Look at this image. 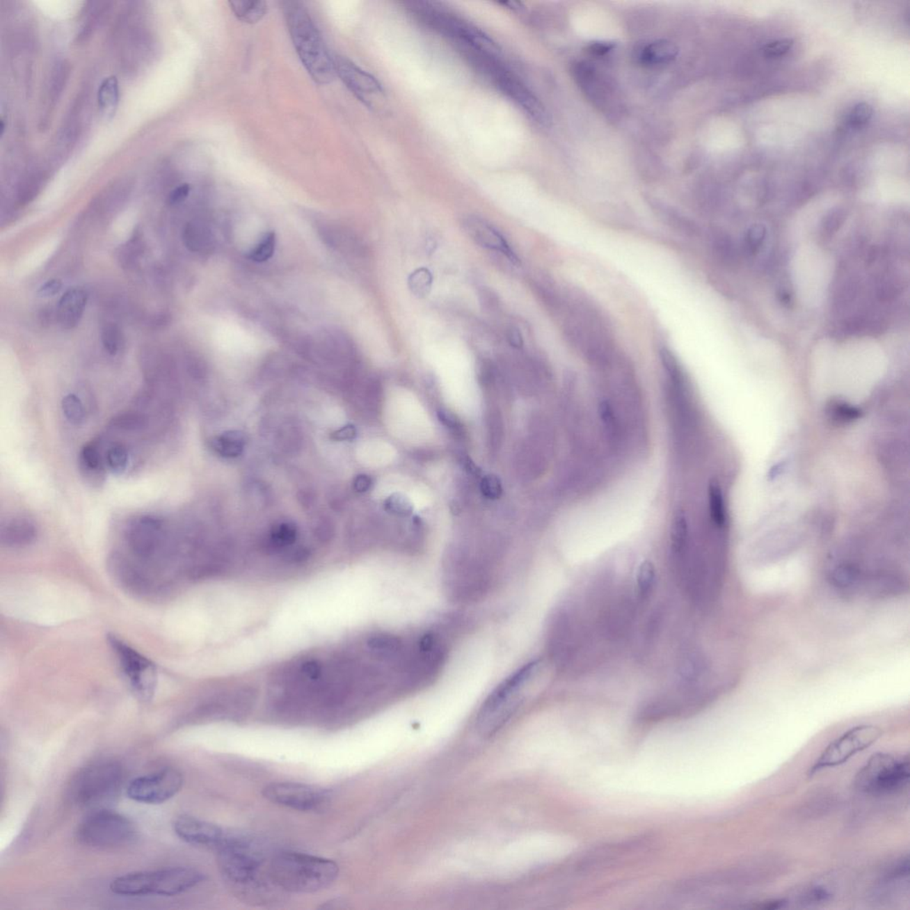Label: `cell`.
Here are the masks:
<instances>
[{
  "label": "cell",
  "instance_id": "4fadbf2b",
  "mask_svg": "<svg viewBox=\"0 0 910 910\" xmlns=\"http://www.w3.org/2000/svg\"><path fill=\"white\" fill-rule=\"evenodd\" d=\"M108 640L134 692L143 700H150L156 682V669L152 663L116 636H109Z\"/></svg>",
  "mask_w": 910,
  "mask_h": 910
},
{
  "label": "cell",
  "instance_id": "8992f818",
  "mask_svg": "<svg viewBox=\"0 0 910 910\" xmlns=\"http://www.w3.org/2000/svg\"><path fill=\"white\" fill-rule=\"evenodd\" d=\"M471 65L481 73L506 97L536 123L546 126L550 118L545 108L533 92L502 63L501 56L470 53L466 56Z\"/></svg>",
  "mask_w": 910,
  "mask_h": 910
},
{
  "label": "cell",
  "instance_id": "603a6c76",
  "mask_svg": "<svg viewBox=\"0 0 910 910\" xmlns=\"http://www.w3.org/2000/svg\"><path fill=\"white\" fill-rule=\"evenodd\" d=\"M120 100V88L116 77H109L102 82L98 90V105L105 118L111 120L116 113Z\"/></svg>",
  "mask_w": 910,
  "mask_h": 910
},
{
  "label": "cell",
  "instance_id": "44dd1931",
  "mask_svg": "<svg viewBox=\"0 0 910 910\" xmlns=\"http://www.w3.org/2000/svg\"><path fill=\"white\" fill-rule=\"evenodd\" d=\"M678 48L667 40H657L641 48L637 58L646 66L662 65L677 56Z\"/></svg>",
  "mask_w": 910,
  "mask_h": 910
},
{
  "label": "cell",
  "instance_id": "7a4b0ae2",
  "mask_svg": "<svg viewBox=\"0 0 910 910\" xmlns=\"http://www.w3.org/2000/svg\"><path fill=\"white\" fill-rule=\"evenodd\" d=\"M338 874L335 861L294 852L277 855L270 868L272 882L294 893L319 892L334 882Z\"/></svg>",
  "mask_w": 910,
  "mask_h": 910
},
{
  "label": "cell",
  "instance_id": "2e32d148",
  "mask_svg": "<svg viewBox=\"0 0 910 910\" xmlns=\"http://www.w3.org/2000/svg\"><path fill=\"white\" fill-rule=\"evenodd\" d=\"M126 538L134 555L148 559L155 555L164 541V524L154 516H142L128 525Z\"/></svg>",
  "mask_w": 910,
  "mask_h": 910
},
{
  "label": "cell",
  "instance_id": "8fae6325",
  "mask_svg": "<svg viewBox=\"0 0 910 910\" xmlns=\"http://www.w3.org/2000/svg\"><path fill=\"white\" fill-rule=\"evenodd\" d=\"M882 735L883 731L876 726L852 727L827 746L815 764L810 767L808 776L812 777L824 769L845 764L858 753L870 748Z\"/></svg>",
  "mask_w": 910,
  "mask_h": 910
},
{
  "label": "cell",
  "instance_id": "f1b7e54d",
  "mask_svg": "<svg viewBox=\"0 0 910 910\" xmlns=\"http://www.w3.org/2000/svg\"><path fill=\"white\" fill-rule=\"evenodd\" d=\"M148 425V419L143 413L138 412H126L118 413L112 418L111 428L123 431H140Z\"/></svg>",
  "mask_w": 910,
  "mask_h": 910
},
{
  "label": "cell",
  "instance_id": "484cf974",
  "mask_svg": "<svg viewBox=\"0 0 910 910\" xmlns=\"http://www.w3.org/2000/svg\"><path fill=\"white\" fill-rule=\"evenodd\" d=\"M656 585V568L646 560L640 564L636 573L635 595L637 601L645 602L651 597Z\"/></svg>",
  "mask_w": 910,
  "mask_h": 910
},
{
  "label": "cell",
  "instance_id": "cb8c5ba5",
  "mask_svg": "<svg viewBox=\"0 0 910 910\" xmlns=\"http://www.w3.org/2000/svg\"><path fill=\"white\" fill-rule=\"evenodd\" d=\"M833 895L834 889L828 883L816 882L801 890L799 895L790 900L801 906H816L829 902Z\"/></svg>",
  "mask_w": 910,
  "mask_h": 910
},
{
  "label": "cell",
  "instance_id": "11a10c76",
  "mask_svg": "<svg viewBox=\"0 0 910 910\" xmlns=\"http://www.w3.org/2000/svg\"><path fill=\"white\" fill-rule=\"evenodd\" d=\"M372 480L369 477L365 475L358 476L355 480L354 486L356 490L358 492H367L370 488Z\"/></svg>",
  "mask_w": 910,
  "mask_h": 910
},
{
  "label": "cell",
  "instance_id": "ee69618b",
  "mask_svg": "<svg viewBox=\"0 0 910 910\" xmlns=\"http://www.w3.org/2000/svg\"><path fill=\"white\" fill-rule=\"evenodd\" d=\"M792 47V40H790V38H783V40L771 41V42L765 45L764 48H763V53H764V56L767 57V58H780V57H783L785 54L789 53Z\"/></svg>",
  "mask_w": 910,
  "mask_h": 910
},
{
  "label": "cell",
  "instance_id": "836d02e7",
  "mask_svg": "<svg viewBox=\"0 0 910 910\" xmlns=\"http://www.w3.org/2000/svg\"><path fill=\"white\" fill-rule=\"evenodd\" d=\"M384 509L388 513L397 517L406 518L413 513V507L412 502L406 496L400 493H395L385 500Z\"/></svg>",
  "mask_w": 910,
  "mask_h": 910
},
{
  "label": "cell",
  "instance_id": "9f6ffc18",
  "mask_svg": "<svg viewBox=\"0 0 910 910\" xmlns=\"http://www.w3.org/2000/svg\"><path fill=\"white\" fill-rule=\"evenodd\" d=\"M779 299L784 306L790 307V304L792 303V296H791L789 291L785 289L779 293Z\"/></svg>",
  "mask_w": 910,
  "mask_h": 910
},
{
  "label": "cell",
  "instance_id": "83f0119b",
  "mask_svg": "<svg viewBox=\"0 0 910 910\" xmlns=\"http://www.w3.org/2000/svg\"><path fill=\"white\" fill-rule=\"evenodd\" d=\"M79 466L86 477L102 476L104 470V459L101 451L95 443H89L83 447L79 453Z\"/></svg>",
  "mask_w": 910,
  "mask_h": 910
},
{
  "label": "cell",
  "instance_id": "f546056e",
  "mask_svg": "<svg viewBox=\"0 0 910 910\" xmlns=\"http://www.w3.org/2000/svg\"><path fill=\"white\" fill-rule=\"evenodd\" d=\"M709 497L711 518L717 527H725L726 523L725 503H724L722 491L716 481L710 483Z\"/></svg>",
  "mask_w": 910,
  "mask_h": 910
},
{
  "label": "cell",
  "instance_id": "f5cc1de1",
  "mask_svg": "<svg viewBox=\"0 0 910 910\" xmlns=\"http://www.w3.org/2000/svg\"><path fill=\"white\" fill-rule=\"evenodd\" d=\"M438 416L440 422H442L445 427L453 429L454 431H457L459 424H458L456 419H455L453 415L447 412L440 411L438 413Z\"/></svg>",
  "mask_w": 910,
  "mask_h": 910
},
{
  "label": "cell",
  "instance_id": "5b68a950",
  "mask_svg": "<svg viewBox=\"0 0 910 910\" xmlns=\"http://www.w3.org/2000/svg\"><path fill=\"white\" fill-rule=\"evenodd\" d=\"M124 779L123 768L118 763H95L76 775L70 786V799L83 809L108 808L118 799Z\"/></svg>",
  "mask_w": 910,
  "mask_h": 910
},
{
  "label": "cell",
  "instance_id": "ba28073f",
  "mask_svg": "<svg viewBox=\"0 0 910 910\" xmlns=\"http://www.w3.org/2000/svg\"><path fill=\"white\" fill-rule=\"evenodd\" d=\"M216 850L221 872L228 882L242 888L257 884L264 858L255 841L226 834Z\"/></svg>",
  "mask_w": 910,
  "mask_h": 910
},
{
  "label": "cell",
  "instance_id": "ab89813d",
  "mask_svg": "<svg viewBox=\"0 0 910 910\" xmlns=\"http://www.w3.org/2000/svg\"><path fill=\"white\" fill-rule=\"evenodd\" d=\"M68 75L69 69L67 64L64 63H57L53 70L50 84V96L53 102L58 99L61 93L63 91V86H65L67 79H68Z\"/></svg>",
  "mask_w": 910,
  "mask_h": 910
},
{
  "label": "cell",
  "instance_id": "74e56055",
  "mask_svg": "<svg viewBox=\"0 0 910 910\" xmlns=\"http://www.w3.org/2000/svg\"><path fill=\"white\" fill-rule=\"evenodd\" d=\"M102 342L105 351L111 356H115L120 351L121 345V333L120 328L113 324L104 326L102 332Z\"/></svg>",
  "mask_w": 910,
  "mask_h": 910
},
{
  "label": "cell",
  "instance_id": "c3c4849f",
  "mask_svg": "<svg viewBox=\"0 0 910 910\" xmlns=\"http://www.w3.org/2000/svg\"><path fill=\"white\" fill-rule=\"evenodd\" d=\"M829 413L833 417L841 422L852 421L860 417L861 415V412L857 408L840 403L833 404Z\"/></svg>",
  "mask_w": 910,
  "mask_h": 910
},
{
  "label": "cell",
  "instance_id": "bcb514c9",
  "mask_svg": "<svg viewBox=\"0 0 910 910\" xmlns=\"http://www.w3.org/2000/svg\"><path fill=\"white\" fill-rule=\"evenodd\" d=\"M480 490L487 499L496 500L502 495L501 480L497 476L487 475L483 477L480 483Z\"/></svg>",
  "mask_w": 910,
  "mask_h": 910
},
{
  "label": "cell",
  "instance_id": "ffe728a7",
  "mask_svg": "<svg viewBox=\"0 0 910 910\" xmlns=\"http://www.w3.org/2000/svg\"><path fill=\"white\" fill-rule=\"evenodd\" d=\"M88 303V294L80 288H72L61 298L57 307V318L61 326L72 329L79 325Z\"/></svg>",
  "mask_w": 910,
  "mask_h": 910
},
{
  "label": "cell",
  "instance_id": "6f0895ef",
  "mask_svg": "<svg viewBox=\"0 0 910 910\" xmlns=\"http://www.w3.org/2000/svg\"><path fill=\"white\" fill-rule=\"evenodd\" d=\"M464 463H465L466 470H469L470 473L473 474V475L477 476L479 475L480 472H481L479 468L474 463V461L470 460V458H467V459L464 461Z\"/></svg>",
  "mask_w": 910,
  "mask_h": 910
},
{
  "label": "cell",
  "instance_id": "3957f363",
  "mask_svg": "<svg viewBox=\"0 0 910 910\" xmlns=\"http://www.w3.org/2000/svg\"><path fill=\"white\" fill-rule=\"evenodd\" d=\"M203 880L204 875L194 868H166L124 875L112 881L110 888L121 896H175L194 888Z\"/></svg>",
  "mask_w": 910,
  "mask_h": 910
},
{
  "label": "cell",
  "instance_id": "f907efd6",
  "mask_svg": "<svg viewBox=\"0 0 910 910\" xmlns=\"http://www.w3.org/2000/svg\"><path fill=\"white\" fill-rule=\"evenodd\" d=\"M62 281L54 278V280H48L47 283H45L38 291V294L40 297L54 296L62 290Z\"/></svg>",
  "mask_w": 910,
  "mask_h": 910
},
{
  "label": "cell",
  "instance_id": "e0dca14e",
  "mask_svg": "<svg viewBox=\"0 0 910 910\" xmlns=\"http://www.w3.org/2000/svg\"><path fill=\"white\" fill-rule=\"evenodd\" d=\"M174 829L175 834L189 844L214 849L219 847L227 834L213 823L189 815L179 816Z\"/></svg>",
  "mask_w": 910,
  "mask_h": 910
},
{
  "label": "cell",
  "instance_id": "8d00e7d4",
  "mask_svg": "<svg viewBox=\"0 0 910 910\" xmlns=\"http://www.w3.org/2000/svg\"><path fill=\"white\" fill-rule=\"evenodd\" d=\"M765 238H767V229L763 224H754L745 234L744 244L747 252L754 255L762 248Z\"/></svg>",
  "mask_w": 910,
  "mask_h": 910
},
{
  "label": "cell",
  "instance_id": "52a82bcc",
  "mask_svg": "<svg viewBox=\"0 0 910 910\" xmlns=\"http://www.w3.org/2000/svg\"><path fill=\"white\" fill-rule=\"evenodd\" d=\"M413 14L445 37L458 45L460 49H470L493 54H501L498 44L480 29L474 26L458 16L452 15L429 3H413Z\"/></svg>",
  "mask_w": 910,
  "mask_h": 910
},
{
  "label": "cell",
  "instance_id": "1f68e13d",
  "mask_svg": "<svg viewBox=\"0 0 910 910\" xmlns=\"http://www.w3.org/2000/svg\"><path fill=\"white\" fill-rule=\"evenodd\" d=\"M62 409L70 424H82L86 419V409L82 400L75 394H68L62 400Z\"/></svg>",
  "mask_w": 910,
  "mask_h": 910
},
{
  "label": "cell",
  "instance_id": "9a60e30c",
  "mask_svg": "<svg viewBox=\"0 0 910 910\" xmlns=\"http://www.w3.org/2000/svg\"><path fill=\"white\" fill-rule=\"evenodd\" d=\"M333 60L336 76L367 106L374 107L377 101L384 97L383 86L370 73L345 57L336 56L333 57Z\"/></svg>",
  "mask_w": 910,
  "mask_h": 910
},
{
  "label": "cell",
  "instance_id": "f6af8a7d",
  "mask_svg": "<svg viewBox=\"0 0 910 910\" xmlns=\"http://www.w3.org/2000/svg\"><path fill=\"white\" fill-rule=\"evenodd\" d=\"M243 440L238 434H229L223 436L222 438H218L216 441L217 450L222 452L223 454L237 455L242 450Z\"/></svg>",
  "mask_w": 910,
  "mask_h": 910
},
{
  "label": "cell",
  "instance_id": "ac0fdd59",
  "mask_svg": "<svg viewBox=\"0 0 910 910\" xmlns=\"http://www.w3.org/2000/svg\"><path fill=\"white\" fill-rule=\"evenodd\" d=\"M467 232L477 245L493 251L502 253L513 264H518V258L511 248L504 237L491 224L479 217H469L465 222Z\"/></svg>",
  "mask_w": 910,
  "mask_h": 910
},
{
  "label": "cell",
  "instance_id": "4dcf8cb0",
  "mask_svg": "<svg viewBox=\"0 0 910 910\" xmlns=\"http://www.w3.org/2000/svg\"><path fill=\"white\" fill-rule=\"evenodd\" d=\"M812 797L804 804L801 809V812L806 813L808 817L824 815L836 804L834 795L819 793Z\"/></svg>",
  "mask_w": 910,
  "mask_h": 910
},
{
  "label": "cell",
  "instance_id": "e575fe53",
  "mask_svg": "<svg viewBox=\"0 0 910 910\" xmlns=\"http://www.w3.org/2000/svg\"><path fill=\"white\" fill-rule=\"evenodd\" d=\"M207 234L201 226L189 223L184 232V241L191 251L200 252L207 244Z\"/></svg>",
  "mask_w": 910,
  "mask_h": 910
},
{
  "label": "cell",
  "instance_id": "816d5d0a",
  "mask_svg": "<svg viewBox=\"0 0 910 910\" xmlns=\"http://www.w3.org/2000/svg\"><path fill=\"white\" fill-rule=\"evenodd\" d=\"M614 44L611 42H595L589 45L588 53L595 56H603L614 49Z\"/></svg>",
  "mask_w": 910,
  "mask_h": 910
},
{
  "label": "cell",
  "instance_id": "6da1fadb",
  "mask_svg": "<svg viewBox=\"0 0 910 910\" xmlns=\"http://www.w3.org/2000/svg\"><path fill=\"white\" fill-rule=\"evenodd\" d=\"M288 31L298 56L314 81L320 85L331 83L336 73L321 34L303 3L282 2Z\"/></svg>",
  "mask_w": 910,
  "mask_h": 910
},
{
  "label": "cell",
  "instance_id": "60d3db41",
  "mask_svg": "<svg viewBox=\"0 0 910 910\" xmlns=\"http://www.w3.org/2000/svg\"><path fill=\"white\" fill-rule=\"evenodd\" d=\"M873 116V108L867 102H861L852 109L849 114V124L852 127L861 128L866 126Z\"/></svg>",
  "mask_w": 910,
  "mask_h": 910
},
{
  "label": "cell",
  "instance_id": "7402d4cb",
  "mask_svg": "<svg viewBox=\"0 0 910 910\" xmlns=\"http://www.w3.org/2000/svg\"><path fill=\"white\" fill-rule=\"evenodd\" d=\"M655 211L663 223L682 235L695 237L700 232L694 221L671 207L658 205Z\"/></svg>",
  "mask_w": 910,
  "mask_h": 910
},
{
  "label": "cell",
  "instance_id": "7dc6e473",
  "mask_svg": "<svg viewBox=\"0 0 910 910\" xmlns=\"http://www.w3.org/2000/svg\"><path fill=\"white\" fill-rule=\"evenodd\" d=\"M845 214L842 209L832 210L824 217L822 221V230L826 235L831 236L843 225L845 223Z\"/></svg>",
  "mask_w": 910,
  "mask_h": 910
},
{
  "label": "cell",
  "instance_id": "5bb4252c",
  "mask_svg": "<svg viewBox=\"0 0 910 910\" xmlns=\"http://www.w3.org/2000/svg\"><path fill=\"white\" fill-rule=\"evenodd\" d=\"M262 793L272 803L303 812L319 809L330 799L328 790L298 783H271Z\"/></svg>",
  "mask_w": 910,
  "mask_h": 910
},
{
  "label": "cell",
  "instance_id": "d6a6232c",
  "mask_svg": "<svg viewBox=\"0 0 910 910\" xmlns=\"http://www.w3.org/2000/svg\"><path fill=\"white\" fill-rule=\"evenodd\" d=\"M105 461L108 464L109 469L115 474H122L126 471L128 461H129V454L127 447L122 444H114L106 452Z\"/></svg>",
  "mask_w": 910,
  "mask_h": 910
},
{
  "label": "cell",
  "instance_id": "9c48e42d",
  "mask_svg": "<svg viewBox=\"0 0 910 910\" xmlns=\"http://www.w3.org/2000/svg\"><path fill=\"white\" fill-rule=\"evenodd\" d=\"M908 755L877 753L867 761L855 777V788L868 795L897 792L908 785L910 776Z\"/></svg>",
  "mask_w": 910,
  "mask_h": 910
},
{
  "label": "cell",
  "instance_id": "f35d334b",
  "mask_svg": "<svg viewBox=\"0 0 910 910\" xmlns=\"http://www.w3.org/2000/svg\"><path fill=\"white\" fill-rule=\"evenodd\" d=\"M431 275L425 269L416 271L409 278L410 288H411L413 294L420 297L427 296L429 289H431Z\"/></svg>",
  "mask_w": 910,
  "mask_h": 910
},
{
  "label": "cell",
  "instance_id": "4316f807",
  "mask_svg": "<svg viewBox=\"0 0 910 910\" xmlns=\"http://www.w3.org/2000/svg\"><path fill=\"white\" fill-rule=\"evenodd\" d=\"M230 6L236 17L246 24H256L261 21L267 13V4L264 1L236 0V1H230Z\"/></svg>",
  "mask_w": 910,
  "mask_h": 910
},
{
  "label": "cell",
  "instance_id": "d4e9b609",
  "mask_svg": "<svg viewBox=\"0 0 910 910\" xmlns=\"http://www.w3.org/2000/svg\"><path fill=\"white\" fill-rule=\"evenodd\" d=\"M711 249L717 261L727 267L735 265L738 260L735 243L725 232L713 233L711 237Z\"/></svg>",
  "mask_w": 910,
  "mask_h": 910
},
{
  "label": "cell",
  "instance_id": "7c38bea8",
  "mask_svg": "<svg viewBox=\"0 0 910 910\" xmlns=\"http://www.w3.org/2000/svg\"><path fill=\"white\" fill-rule=\"evenodd\" d=\"M184 777L175 768L166 767L156 773L134 779L127 793L136 802L159 804L166 802L181 790Z\"/></svg>",
  "mask_w": 910,
  "mask_h": 910
},
{
  "label": "cell",
  "instance_id": "d590c367",
  "mask_svg": "<svg viewBox=\"0 0 910 910\" xmlns=\"http://www.w3.org/2000/svg\"><path fill=\"white\" fill-rule=\"evenodd\" d=\"M276 248V234L269 232L261 241L250 252L249 259L255 262H264L272 257Z\"/></svg>",
  "mask_w": 910,
  "mask_h": 910
},
{
  "label": "cell",
  "instance_id": "d6986e66",
  "mask_svg": "<svg viewBox=\"0 0 910 910\" xmlns=\"http://www.w3.org/2000/svg\"><path fill=\"white\" fill-rule=\"evenodd\" d=\"M38 534L35 522L27 517H15L2 525L0 540L3 545L9 548H22L30 545Z\"/></svg>",
  "mask_w": 910,
  "mask_h": 910
},
{
  "label": "cell",
  "instance_id": "680465c9",
  "mask_svg": "<svg viewBox=\"0 0 910 910\" xmlns=\"http://www.w3.org/2000/svg\"><path fill=\"white\" fill-rule=\"evenodd\" d=\"M51 317H52V314H51V310L50 312L49 310H44V312H42V314H41L40 316L41 322H42L43 324H47L48 322L50 321Z\"/></svg>",
  "mask_w": 910,
  "mask_h": 910
},
{
  "label": "cell",
  "instance_id": "681fc988",
  "mask_svg": "<svg viewBox=\"0 0 910 910\" xmlns=\"http://www.w3.org/2000/svg\"><path fill=\"white\" fill-rule=\"evenodd\" d=\"M191 192V186L188 184H184L176 187L174 191L169 194L168 202L171 206L180 204L188 198Z\"/></svg>",
  "mask_w": 910,
  "mask_h": 910
},
{
  "label": "cell",
  "instance_id": "b9f144b4",
  "mask_svg": "<svg viewBox=\"0 0 910 910\" xmlns=\"http://www.w3.org/2000/svg\"><path fill=\"white\" fill-rule=\"evenodd\" d=\"M143 252V246L139 232H136L134 238L127 243L125 248L120 252V261L125 266H131Z\"/></svg>",
  "mask_w": 910,
  "mask_h": 910
},
{
  "label": "cell",
  "instance_id": "db71d44e",
  "mask_svg": "<svg viewBox=\"0 0 910 910\" xmlns=\"http://www.w3.org/2000/svg\"><path fill=\"white\" fill-rule=\"evenodd\" d=\"M508 340L509 344L515 348H521L523 345V338L518 328H512L509 330Z\"/></svg>",
  "mask_w": 910,
  "mask_h": 910
},
{
  "label": "cell",
  "instance_id": "7bdbcfd3",
  "mask_svg": "<svg viewBox=\"0 0 910 910\" xmlns=\"http://www.w3.org/2000/svg\"><path fill=\"white\" fill-rule=\"evenodd\" d=\"M858 291L857 282L854 280H847L838 288L836 294L835 303L839 308H845L850 305L854 298L856 297Z\"/></svg>",
  "mask_w": 910,
  "mask_h": 910
},
{
  "label": "cell",
  "instance_id": "277c9868",
  "mask_svg": "<svg viewBox=\"0 0 910 910\" xmlns=\"http://www.w3.org/2000/svg\"><path fill=\"white\" fill-rule=\"evenodd\" d=\"M541 663L534 661L518 669L501 682L486 699L479 710L477 726L483 736L497 733L523 701L524 690L539 669Z\"/></svg>",
  "mask_w": 910,
  "mask_h": 910
},
{
  "label": "cell",
  "instance_id": "30bf717a",
  "mask_svg": "<svg viewBox=\"0 0 910 910\" xmlns=\"http://www.w3.org/2000/svg\"><path fill=\"white\" fill-rule=\"evenodd\" d=\"M77 836L80 843L95 848L122 847L136 838L132 820L114 811H91L80 822Z\"/></svg>",
  "mask_w": 910,
  "mask_h": 910
}]
</instances>
